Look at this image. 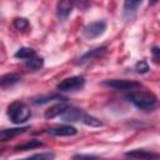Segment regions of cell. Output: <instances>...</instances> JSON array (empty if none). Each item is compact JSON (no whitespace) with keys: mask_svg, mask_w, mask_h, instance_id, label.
<instances>
[{"mask_svg":"<svg viewBox=\"0 0 160 160\" xmlns=\"http://www.w3.org/2000/svg\"><path fill=\"white\" fill-rule=\"evenodd\" d=\"M126 99L141 110H150L156 104V96L150 91H132Z\"/></svg>","mask_w":160,"mask_h":160,"instance_id":"1","label":"cell"},{"mask_svg":"<svg viewBox=\"0 0 160 160\" xmlns=\"http://www.w3.org/2000/svg\"><path fill=\"white\" fill-rule=\"evenodd\" d=\"M8 115L14 124H24L25 121H28L30 119L31 111L26 104L16 101V102H12L11 105H9Z\"/></svg>","mask_w":160,"mask_h":160,"instance_id":"2","label":"cell"},{"mask_svg":"<svg viewBox=\"0 0 160 160\" xmlns=\"http://www.w3.org/2000/svg\"><path fill=\"white\" fill-rule=\"evenodd\" d=\"M105 86L115 89V90H121V91H136L141 88V84L134 80H124V79H111L106 80L102 82Z\"/></svg>","mask_w":160,"mask_h":160,"instance_id":"3","label":"cell"},{"mask_svg":"<svg viewBox=\"0 0 160 160\" xmlns=\"http://www.w3.org/2000/svg\"><path fill=\"white\" fill-rule=\"evenodd\" d=\"M85 84V79L84 76L80 75H75V76H70L64 79L59 85H58V90L60 91H76L80 90Z\"/></svg>","mask_w":160,"mask_h":160,"instance_id":"4","label":"cell"},{"mask_svg":"<svg viewBox=\"0 0 160 160\" xmlns=\"http://www.w3.org/2000/svg\"><path fill=\"white\" fill-rule=\"evenodd\" d=\"M105 30H106V22L104 20H98V21H94L86 25L82 30V34L86 39H95L102 35Z\"/></svg>","mask_w":160,"mask_h":160,"instance_id":"5","label":"cell"},{"mask_svg":"<svg viewBox=\"0 0 160 160\" xmlns=\"http://www.w3.org/2000/svg\"><path fill=\"white\" fill-rule=\"evenodd\" d=\"M125 156L130 158V159H136V160H158V159H160V156L158 154L151 152V151H146L142 149L130 150V151L125 152Z\"/></svg>","mask_w":160,"mask_h":160,"instance_id":"6","label":"cell"},{"mask_svg":"<svg viewBox=\"0 0 160 160\" xmlns=\"http://www.w3.org/2000/svg\"><path fill=\"white\" fill-rule=\"evenodd\" d=\"M78 130L71 125H56L48 130V134L52 136H72Z\"/></svg>","mask_w":160,"mask_h":160,"instance_id":"7","label":"cell"},{"mask_svg":"<svg viewBox=\"0 0 160 160\" xmlns=\"http://www.w3.org/2000/svg\"><path fill=\"white\" fill-rule=\"evenodd\" d=\"M84 111L80 110V109H76V108H68L65 110V112L61 115L62 120L65 121H81L82 120V116H84Z\"/></svg>","mask_w":160,"mask_h":160,"instance_id":"8","label":"cell"},{"mask_svg":"<svg viewBox=\"0 0 160 160\" xmlns=\"http://www.w3.org/2000/svg\"><path fill=\"white\" fill-rule=\"evenodd\" d=\"M72 11V2L70 1H60L58 2V6H56V15L60 20H66L69 18V15L71 14Z\"/></svg>","mask_w":160,"mask_h":160,"instance_id":"9","label":"cell"},{"mask_svg":"<svg viewBox=\"0 0 160 160\" xmlns=\"http://www.w3.org/2000/svg\"><path fill=\"white\" fill-rule=\"evenodd\" d=\"M30 126H22V128H14V129H4L0 131V140L1 141H8L9 139L20 135L22 132H25L26 130H29Z\"/></svg>","mask_w":160,"mask_h":160,"instance_id":"10","label":"cell"},{"mask_svg":"<svg viewBox=\"0 0 160 160\" xmlns=\"http://www.w3.org/2000/svg\"><path fill=\"white\" fill-rule=\"evenodd\" d=\"M68 108L69 106L65 102H59L56 105H52L45 111V118L46 119H52V118H56V116H61Z\"/></svg>","mask_w":160,"mask_h":160,"instance_id":"11","label":"cell"},{"mask_svg":"<svg viewBox=\"0 0 160 160\" xmlns=\"http://www.w3.org/2000/svg\"><path fill=\"white\" fill-rule=\"evenodd\" d=\"M141 4H142L141 1H132V0H130V1H125V2H124L122 16H124L125 19H131L132 15L136 12L138 8H139Z\"/></svg>","mask_w":160,"mask_h":160,"instance_id":"12","label":"cell"},{"mask_svg":"<svg viewBox=\"0 0 160 160\" xmlns=\"http://www.w3.org/2000/svg\"><path fill=\"white\" fill-rule=\"evenodd\" d=\"M105 51H106V48H96V49H92V50L85 52V54L79 59V64H82V62H85V61L92 60L94 58L101 56L102 54H105Z\"/></svg>","mask_w":160,"mask_h":160,"instance_id":"13","label":"cell"},{"mask_svg":"<svg viewBox=\"0 0 160 160\" xmlns=\"http://www.w3.org/2000/svg\"><path fill=\"white\" fill-rule=\"evenodd\" d=\"M19 80H20V75L14 74V72L6 74V75H4V76L1 78V88H8V86H11V85L16 84Z\"/></svg>","mask_w":160,"mask_h":160,"instance_id":"14","label":"cell"},{"mask_svg":"<svg viewBox=\"0 0 160 160\" xmlns=\"http://www.w3.org/2000/svg\"><path fill=\"white\" fill-rule=\"evenodd\" d=\"M42 65H44V59L42 58H38V56H34V58L26 60V64H25V66L29 70H32V71H36V70L41 69Z\"/></svg>","mask_w":160,"mask_h":160,"instance_id":"15","label":"cell"},{"mask_svg":"<svg viewBox=\"0 0 160 160\" xmlns=\"http://www.w3.org/2000/svg\"><path fill=\"white\" fill-rule=\"evenodd\" d=\"M34 56H35V50L31 49V48H26V46L20 48L15 52V58H18V59H26V60H29V59H31Z\"/></svg>","mask_w":160,"mask_h":160,"instance_id":"16","label":"cell"},{"mask_svg":"<svg viewBox=\"0 0 160 160\" xmlns=\"http://www.w3.org/2000/svg\"><path fill=\"white\" fill-rule=\"evenodd\" d=\"M54 159H55V154L51 151H46V152L34 154L31 156H28L24 159H18V160H54Z\"/></svg>","mask_w":160,"mask_h":160,"instance_id":"17","label":"cell"},{"mask_svg":"<svg viewBox=\"0 0 160 160\" xmlns=\"http://www.w3.org/2000/svg\"><path fill=\"white\" fill-rule=\"evenodd\" d=\"M39 146H42V142L38 139H32V140H29L24 144H20L18 146H15V150L20 151V150H30V149H35V148H39Z\"/></svg>","mask_w":160,"mask_h":160,"instance_id":"18","label":"cell"},{"mask_svg":"<svg viewBox=\"0 0 160 160\" xmlns=\"http://www.w3.org/2000/svg\"><path fill=\"white\" fill-rule=\"evenodd\" d=\"M81 121H82L85 125H88V126H94V128H99V126H102V125H104L100 119H98V118H95V116H91V115H89V114H84Z\"/></svg>","mask_w":160,"mask_h":160,"instance_id":"19","label":"cell"},{"mask_svg":"<svg viewBox=\"0 0 160 160\" xmlns=\"http://www.w3.org/2000/svg\"><path fill=\"white\" fill-rule=\"evenodd\" d=\"M51 100H60L61 102H66V98L61 96V95H58V94H54V95H50V96H40L38 99L34 100L35 104H45L48 101H51Z\"/></svg>","mask_w":160,"mask_h":160,"instance_id":"20","label":"cell"},{"mask_svg":"<svg viewBox=\"0 0 160 160\" xmlns=\"http://www.w3.org/2000/svg\"><path fill=\"white\" fill-rule=\"evenodd\" d=\"M14 26L18 30H25V29L29 28V21L25 18H16L14 20Z\"/></svg>","mask_w":160,"mask_h":160,"instance_id":"21","label":"cell"},{"mask_svg":"<svg viewBox=\"0 0 160 160\" xmlns=\"http://www.w3.org/2000/svg\"><path fill=\"white\" fill-rule=\"evenodd\" d=\"M135 70H136L139 74H145V72L149 71V65H148L146 61L141 60V61H139V62L135 65Z\"/></svg>","mask_w":160,"mask_h":160,"instance_id":"22","label":"cell"},{"mask_svg":"<svg viewBox=\"0 0 160 160\" xmlns=\"http://www.w3.org/2000/svg\"><path fill=\"white\" fill-rule=\"evenodd\" d=\"M152 55H154V60L156 62H160V48L159 46L152 48Z\"/></svg>","mask_w":160,"mask_h":160,"instance_id":"23","label":"cell"}]
</instances>
